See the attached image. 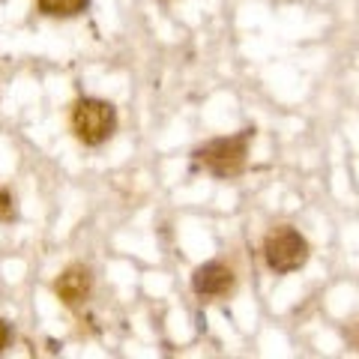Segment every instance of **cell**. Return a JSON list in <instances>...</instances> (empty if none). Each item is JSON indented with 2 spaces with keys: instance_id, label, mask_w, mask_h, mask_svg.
<instances>
[{
  "instance_id": "cell-1",
  "label": "cell",
  "mask_w": 359,
  "mask_h": 359,
  "mask_svg": "<svg viewBox=\"0 0 359 359\" xmlns=\"http://www.w3.org/2000/svg\"><path fill=\"white\" fill-rule=\"evenodd\" d=\"M252 129H243L231 138H212L204 147H198L192 153V159L198 168L216 174V177H233L243 171L245 156H249V144H252Z\"/></svg>"
},
{
  "instance_id": "cell-2",
  "label": "cell",
  "mask_w": 359,
  "mask_h": 359,
  "mask_svg": "<svg viewBox=\"0 0 359 359\" xmlns=\"http://www.w3.org/2000/svg\"><path fill=\"white\" fill-rule=\"evenodd\" d=\"M117 129V111L105 99H78L72 108V132L84 147H99Z\"/></svg>"
},
{
  "instance_id": "cell-3",
  "label": "cell",
  "mask_w": 359,
  "mask_h": 359,
  "mask_svg": "<svg viewBox=\"0 0 359 359\" xmlns=\"http://www.w3.org/2000/svg\"><path fill=\"white\" fill-rule=\"evenodd\" d=\"M264 257L273 273H294L309 261V243L294 228H276L264 240Z\"/></svg>"
},
{
  "instance_id": "cell-4",
  "label": "cell",
  "mask_w": 359,
  "mask_h": 359,
  "mask_svg": "<svg viewBox=\"0 0 359 359\" xmlns=\"http://www.w3.org/2000/svg\"><path fill=\"white\" fill-rule=\"evenodd\" d=\"M233 287V273L231 266H224L219 261H210V264H201L195 273H192V290L204 299H216L224 297L228 290Z\"/></svg>"
},
{
  "instance_id": "cell-5",
  "label": "cell",
  "mask_w": 359,
  "mask_h": 359,
  "mask_svg": "<svg viewBox=\"0 0 359 359\" xmlns=\"http://www.w3.org/2000/svg\"><path fill=\"white\" fill-rule=\"evenodd\" d=\"M54 290H57V297L66 302V306H81V302L90 297V290H93V276H90V269L75 264L69 269H63L60 278L54 282Z\"/></svg>"
},
{
  "instance_id": "cell-6",
  "label": "cell",
  "mask_w": 359,
  "mask_h": 359,
  "mask_svg": "<svg viewBox=\"0 0 359 359\" xmlns=\"http://www.w3.org/2000/svg\"><path fill=\"white\" fill-rule=\"evenodd\" d=\"M36 6H39V13L51 18H72L84 13L90 6V0H36Z\"/></svg>"
},
{
  "instance_id": "cell-7",
  "label": "cell",
  "mask_w": 359,
  "mask_h": 359,
  "mask_svg": "<svg viewBox=\"0 0 359 359\" xmlns=\"http://www.w3.org/2000/svg\"><path fill=\"white\" fill-rule=\"evenodd\" d=\"M18 216V210H15V198L9 189H0V222H13Z\"/></svg>"
},
{
  "instance_id": "cell-8",
  "label": "cell",
  "mask_w": 359,
  "mask_h": 359,
  "mask_svg": "<svg viewBox=\"0 0 359 359\" xmlns=\"http://www.w3.org/2000/svg\"><path fill=\"white\" fill-rule=\"evenodd\" d=\"M9 341H13V327L6 320H0V353L9 347Z\"/></svg>"
},
{
  "instance_id": "cell-9",
  "label": "cell",
  "mask_w": 359,
  "mask_h": 359,
  "mask_svg": "<svg viewBox=\"0 0 359 359\" xmlns=\"http://www.w3.org/2000/svg\"><path fill=\"white\" fill-rule=\"evenodd\" d=\"M353 341H356V347H359V323H356V330H353Z\"/></svg>"
}]
</instances>
